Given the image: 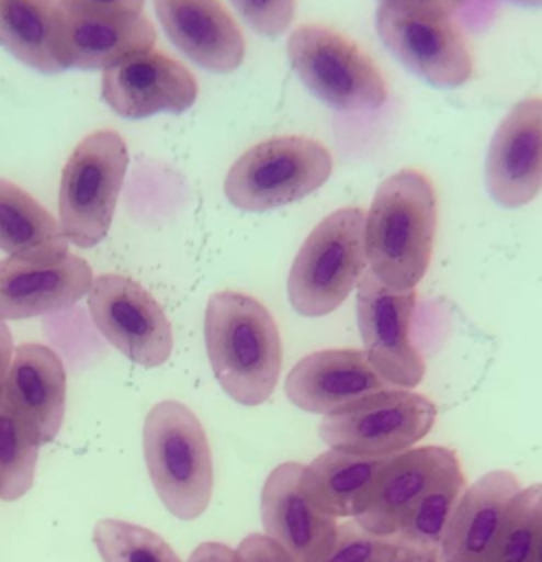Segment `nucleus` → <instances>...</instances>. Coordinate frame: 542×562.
<instances>
[{"mask_svg": "<svg viewBox=\"0 0 542 562\" xmlns=\"http://www.w3.org/2000/svg\"><path fill=\"white\" fill-rule=\"evenodd\" d=\"M204 342L224 393L241 406H259L276 389L283 362L279 327L255 296L215 292L204 312Z\"/></svg>", "mask_w": 542, "mask_h": 562, "instance_id": "nucleus-1", "label": "nucleus"}, {"mask_svg": "<svg viewBox=\"0 0 542 562\" xmlns=\"http://www.w3.org/2000/svg\"><path fill=\"white\" fill-rule=\"evenodd\" d=\"M437 231V198L417 169L386 178L364 215V255L388 288L415 290L426 274Z\"/></svg>", "mask_w": 542, "mask_h": 562, "instance_id": "nucleus-2", "label": "nucleus"}, {"mask_svg": "<svg viewBox=\"0 0 542 562\" xmlns=\"http://www.w3.org/2000/svg\"><path fill=\"white\" fill-rule=\"evenodd\" d=\"M143 452L162 505L176 518H197L213 494V457L197 415L176 400L154 404L143 424Z\"/></svg>", "mask_w": 542, "mask_h": 562, "instance_id": "nucleus-3", "label": "nucleus"}, {"mask_svg": "<svg viewBox=\"0 0 542 562\" xmlns=\"http://www.w3.org/2000/svg\"><path fill=\"white\" fill-rule=\"evenodd\" d=\"M364 266V211L338 209L303 241L287 274V299L303 316H325L349 296Z\"/></svg>", "mask_w": 542, "mask_h": 562, "instance_id": "nucleus-4", "label": "nucleus"}, {"mask_svg": "<svg viewBox=\"0 0 542 562\" xmlns=\"http://www.w3.org/2000/svg\"><path fill=\"white\" fill-rule=\"evenodd\" d=\"M287 59L301 83L338 112L377 110L388 97L373 59L329 26H296L287 37Z\"/></svg>", "mask_w": 542, "mask_h": 562, "instance_id": "nucleus-5", "label": "nucleus"}, {"mask_svg": "<svg viewBox=\"0 0 542 562\" xmlns=\"http://www.w3.org/2000/svg\"><path fill=\"white\" fill-rule=\"evenodd\" d=\"M127 171V145L114 130L79 140L66 160L59 184V224L77 248L105 239Z\"/></svg>", "mask_w": 542, "mask_h": 562, "instance_id": "nucleus-6", "label": "nucleus"}, {"mask_svg": "<svg viewBox=\"0 0 542 562\" xmlns=\"http://www.w3.org/2000/svg\"><path fill=\"white\" fill-rule=\"evenodd\" d=\"M331 173V154L307 136H274L246 149L228 169L224 193L244 211H270L316 191Z\"/></svg>", "mask_w": 542, "mask_h": 562, "instance_id": "nucleus-7", "label": "nucleus"}, {"mask_svg": "<svg viewBox=\"0 0 542 562\" xmlns=\"http://www.w3.org/2000/svg\"><path fill=\"white\" fill-rule=\"evenodd\" d=\"M437 419V406L410 389H382L340 411L323 415L320 439L336 450L362 457H395L415 448Z\"/></svg>", "mask_w": 542, "mask_h": 562, "instance_id": "nucleus-8", "label": "nucleus"}, {"mask_svg": "<svg viewBox=\"0 0 542 562\" xmlns=\"http://www.w3.org/2000/svg\"><path fill=\"white\" fill-rule=\"evenodd\" d=\"M375 31L404 68L434 88H456L472 77V53L452 15L380 4Z\"/></svg>", "mask_w": 542, "mask_h": 562, "instance_id": "nucleus-9", "label": "nucleus"}, {"mask_svg": "<svg viewBox=\"0 0 542 562\" xmlns=\"http://www.w3.org/2000/svg\"><path fill=\"white\" fill-rule=\"evenodd\" d=\"M88 312L99 334L140 367L167 362L173 347L169 318L158 301L136 281L101 274L88 290Z\"/></svg>", "mask_w": 542, "mask_h": 562, "instance_id": "nucleus-10", "label": "nucleus"}, {"mask_svg": "<svg viewBox=\"0 0 542 562\" xmlns=\"http://www.w3.org/2000/svg\"><path fill=\"white\" fill-rule=\"evenodd\" d=\"M415 290L384 285L373 272L358 279L355 316L364 353L377 375L397 389H413L426 373V362L410 340Z\"/></svg>", "mask_w": 542, "mask_h": 562, "instance_id": "nucleus-11", "label": "nucleus"}, {"mask_svg": "<svg viewBox=\"0 0 542 562\" xmlns=\"http://www.w3.org/2000/svg\"><path fill=\"white\" fill-rule=\"evenodd\" d=\"M156 29L143 13H108L57 4V59L66 68L108 70L154 48Z\"/></svg>", "mask_w": 542, "mask_h": 562, "instance_id": "nucleus-12", "label": "nucleus"}, {"mask_svg": "<svg viewBox=\"0 0 542 562\" xmlns=\"http://www.w3.org/2000/svg\"><path fill=\"white\" fill-rule=\"evenodd\" d=\"M485 184L496 204L518 209L542 191V97L516 103L496 127Z\"/></svg>", "mask_w": 542, "mask_h": 562, "instance_id": "nucleus-13", "label": "nucleus"}, {"mask_svg": "<svg viewBox=\"0 0 542 562\" xmlns=\"http://www.w3.org/2000/svg\"><path fill=\"white\" fill-rule=\"evenodd\" d=\"M195 97L197 81L189 68L154 48L103 70L101 77V99L125 119L178 114L189 110Z\"/></svg>", "mask_w": 542, "mask_h": 562, "instance_id": "nucleus-14", "label": "nucleus"}, {"mask_svg": "<svg viewBox=\"0 0 542 562\" xmlns=\"http://www.w3.org/2000/svg\"><path fill=\"white\" fill-rule=\"evenodd\" d=\"M454 465L459 457L445 446H419L388 457L353 520L375 536L393 538L417 501Z\"/></svg>", "mask_w": 542, "mask_h": 562, "instance_id": "nucleus-15", "label": "nucleus"}, {"mask_svg": "<svg viewBox=\"0 0 542 562\" xmlns=\"http://www.w3.org/2000/svg\"><path fill=\"white\" fill-rule=\"evenodd\" d=\"M2 404L37 443L53 441L66 411V369L59 353L39 342L20 345L13 351Z\"/></svg>", "mask_w": 542, "mask_h": 562, "instance_id": "nucleus-16", "label": "nucleus"}, {"mask_svg": "<svg viewBox=\"0 0 542 562\" xmlns=\"http://www.w3.org/2000/svg\"><path fill=\"white\" fill-rule=\"evenodd\" d=\"M388 389L360 349H323L301 358L285 378L287 400L307 413L329 415Z\"/></svg>", "mask_w": 542, "mask_h": 562, "instance_id": "nucleus-17", "label": "nucleus"}, {"mask_svg": "<svg viewBox=\"0 0 542 562\" xmlns=\"http://www.w3.org/2000/svg\"><path fill=\"white\" fill-rule=\"evenodd\" d=\"M92 270L86 259L66 255L53 263L9 257L0 261V321H18L68 310L88 294Z\"/></svg>", "mask_w": 542, "mask_h": 562, "instance_id": "nucleus-18", "label": "nucleus"}, {"mask_svg": "<svg viewBox=\"0 0 542 562\" xmlns=\"http://www.w3.org/2000/svg\"><path fill=\"white\" fill-rule=\"evenodd\" d=\"M303 463H279L261 487L263 533L294 562H309L331 538L338 520L312 505L301 487Z\"/></svg>", "mask_w": 542, "mask_h": 562, "instance_id": "nucleus-19", "label": "nucleus"}, {"mask_svg": "<svg viewBox=\"0 0 542 562\" xmlns=\"http://www.w3.org/2000/svg\"><path fill=\"white\" fill-rule=\"evenodd\" d=\"M171 44L211 72H233L246 53L244 35L219 0H154Z\"/></svg>", "mask_w": 542, "mask_h": 562, "instance_id": "nucleus-20", "label": "nucleus"}, {"mask_svg": "<svg viewBox=\"0 0 542 562\" xmlns=\"http://www.w3.org/2000/svg\"><path fill=\"white\" fill-rule=\"evenodd\" d=\"M522 490L509 470H489L461 492L439 551V562H483L509 501Z\"/></svg>", "mask_w": 542, "mask_h": 562, "instance_id": "nucleus-21", "label": "nucleus"}, {"mask_svg": "<svg viewBox=\"0 0 542 562\" xmlns=\"http://www.w3.org/2000/svg\"><path fill=\"white\" fill-rule=\"evenodd\" d=\"M386 459L327 448L303 468L301 487L312 505L323 514L336 520L349 516L355 518Z\"/></svg>", "mask_w": 542, "mask_h": 562, "instance_id": "nucleus-22", "label": "nucleus"}, {"mask_svg": "<svg viewBox=\"0 0 542 562\" xmlns=\"http://www.w3.org/2000/svg\"><path fill=\"white\" fill-rule=\"evenodd\" d=\"M68 237L33 195L0 178V250L33 263H53L68 255Z\"/></svg>", "mask_w": 542, "mask_h": 562, "instance_id": "nucleus-23", "label": "nucleus"}, {"mask_svg": "<svg viewBox=\"0 0 542 562\" xmlns=\"http://www.w3.org/2000/svg\"><path fill=\"white\" fill-rule=\"evenodd\" d=\"M0 46L18 61L44 72H61L57 59V2L0 0Z\"/></svg>", "mask_w": 542, "mask_h": 562, "instance_id": "nucleus-24", "label": "nucleus"}, {"mask_svg": "<svg viewBox=\"0 0 542 562\" xmlns=\"http://www.w3.org/2000/svg\"><path fill=\"white\" fill-rule=\"evenodd\" d=\"M465 490V476L461 463L450 468L408 512L395 531L393 540L402 547L415 549L419 553L439 558L448 522L456 507L461 492Z\"/></svg>", "mask_w": 542, "mask_h": 562, "instance_id": "nucleus-25", "label": "nucleus"}, {"mask_svg": "<svg viewBox=\"0 0 542 562\" xmlns=\"http://www.w3.org/2000/svg\"><path fill=\"white\" fill-rule=\"evenodd\" d=\"M542 520V483L522 487L507 505L485 562H529Z\"/></svg>", "mask_w": 542, "mask_h": 562, "instance_id": "nucleus-26", "label": "nucleus"}, {"mask_svg": "<svg viewBox=\"0 0 542 562\" xmlns=\"http://www.w3.org/2000/svg\"><path fill=\"white\" fill-rule=\"evenodd\" d=\"M37 446L11 408L0 402V501H18L31 490Z\"/></svg>", "mask_w": 542, "mask_h": 562, "instance_id": "nucleus-27", "label": "nucleus"}, {"mask_svg": "<svg viewBox=\"0 0 542 562\" xmlns=\"http://www.w3.org/2000/svg\"><path fill=\"white\" fill-rule=\"evenodd\" d=\"M92 538L103 562H182L158 533L127 520H99Z\"/></svg>", "mask_w": 542, "mask_h": 562, "instance_id": "nucleus-28", "label": "nucleus"}, {"mask_svg": "<svg viewBox=\"0 0 542 562\" xmlns=\"http://www.w3.org/2000/svg\"><path fill=\"white\" fill-rule=\"evenodd\" d=\"M395 540L362 529L355 520L338 522L329 542L309 562H386Z\"/></svg>", "mask_w": 542, "mask_h": 562, "instance_id": "nucleus-29", "label": "nucleus"}, {"mask_svg": "<svg viewBox=\"0 0 542 562\" xmlns=\"http://www.w3.org/2000/svg\"><path fill=\"white\" fill-rule=\"evenodd\" d=\"M230 4L252 31L276 37L287 31L296 0H230Z\"/></svg>", "mask_w": 542, "mask_h": 562, "instance_id": "nucleus-30", "label": "nucleus"}, {"mask_svg": "<svg viewBox=\"0 0 542 562\" xmlns=\"http://www.w3.org/2000/svg\"><path fill=\"white\" fill-rule=\"evenodd\" d=\"M239 562H294L274 540L266 533H250L237 544Z\"/></svg>", "mask_w": 542, "mask_h": 562, "instance_id": "nucleus-31", "label": "nucleus"}, {"mask_svg": "<svg viewBox=\"0 0 542 562\" xmlns=\"http://www.w3.org/2000/svg\"><path fill=\"white\" fill-rule=\"evenodd\" d=\"M57 4L88 9V11H108V13H143L145 0H55Z\"/></svg>", "mask_w": 542, "mask_h": 562, "instance_id": "nucleus-32", "label": "nucleus"}, {"mask_svg": "<svg viewBox=\"0 0 542 562\" xmlns=\"http://www.w3.org/2000/svg\"><path fill=\"white\" fill-rule=\"evenodd\" d=\"M472 2L474 0H380V4H395V7H408V9H428V11H439V13H445V15H461L463 9L470 7Z\"/></svg>", "mask_w": 542, "mask_h": 562, "instance_id": "nucleus-33", "label": "nucleus"}, {"mask_svg": "<svg viewBox=\"0 0 542 562\" xmlns=\"http://www.w3.org/2000/svg\"><path fill=\"white\" fill-rule=\"evenodd\" d=\"M187 562H239L237 551L222 542H202L197 544Z\"/></svg>", "mask_w": 542, "mask_h": 562, "instance_id": "nucleus-34", "label": "nucleus"}, {"mask_svg": "<svg viewBox=\"0 0 542 562\" xmlns=\"http://www.w3.org/2000/svg\"><path fill=\"white\" fill-rule=\"evenodd\" d=\"M13 338L11 331L7 327L4 321H0V402H2V393H4V384H7V375L11 369V360H13Z\"/></svg>", "mask_w": 542, "mask_h": 562, "instance_id": "nucleus-35", "label": "nucleus"}, {"mask_svg": "<svg viewBox=\"0 0 542 562\" xmlns=\"http://www.w3.org/2000/svg\"><path fill=\"white\" fill-rule=\"evenodd\" d=\"M386 562H439V558L419 553V551H415V549H408V547H402V544L395 542V549H393V553L386 558Z\"/></svg>", "mask_w": 542, "mask_h": 562, "instance_id": "nucleus-36", "label": "nucleus"}, {"mask_svg": "<svg viewBox=\"0 0 542 562\" xmlns=\"http://www.w3.org/2000/svg\"><path fill=\"white\" fill-rule=\"evenodd\" d=\"M529 562H542V520H540V531H538V538H535L533 553H531Z\"/></svg>", "mask_w": 542, "mask_h": 562, "instance_id": "nucleus-37", "label": "nucleus"}, {"mask_svg": "<svg viewBox=\"0 0 542 562\" xmlns=\"http://www.w3.org/2000/svg\"><path fill=\"white\" fill-rule=\"evenodd\" d=\"M509 2L520 7H542V0H509Z\"/></svg>", "mask_w": 542, "mask_h": 562, "instance_id": "nucleus-38", "label": "nucleus"}, {"mask_svg": "<svg viewBox=\"0 0 542 562\" xmlns=\"http://www.w3.org/2000/svg\"><path fill=\"white\" fill-rule=\"evenodd\" d=\"M483 562H485V560H483Z\"/></svg>", "mask_w": 542, "mask_h": 562, "instance_id": "nucleus-39", "label": "nucleus"}]
</instances>
